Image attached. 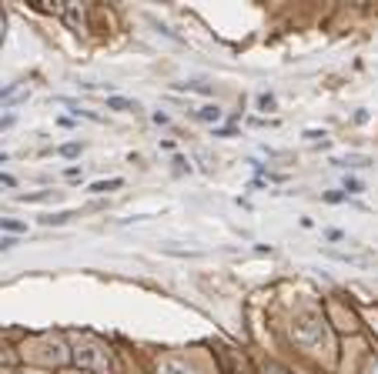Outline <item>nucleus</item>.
Here are the masks:
<instances>
[{
  "instance_id": "obj_5",
  "label": "nucleus",
  "mask_w": 378,
  "mask_h": 374,
  "mask_svg": "<svg viewBox=\"0 0 378 374\" xmlns=\"http://www.w3.org/2000/svg\"><path fill=\"white\" fill-rule=\"evenodd\" d=\"M54 197V194H50V190H40V194H20V204H40V200H50Z\"/></svg>"
},
{
  "instance_id": "obj_9",
  "label": "nucleus",
  "mask_w": 378,
  "mask_h": 374,
  "mask_svg": "<svg viewBox=\"0 0 378 374\" xmlns=\"http://www.w3.org/2000/svg\"><path fill=\"white\" fill-rule=\"evenodd\" d=\"M258 107H261V110H271V107H275V97H271V94H261V97H258Z\"/></svg>"
},
{
  "instance_id": "obj_6",
  "label": "nucleus",
  "mask_w": 378,
  "mask_h": 374,
  "mask_svg": "<svg viewBox=\"0 0 378 374\" xmlns=\"http://www.w3.org/2000/svg\"><path fill=\"white\" fill-rule=\"evenodd\" d=\"M74 217V214H70V210H60V214H47V217H40L44 220V224H50V227H54V224H67V220Z\"/></svg>"
},
{
  "instance_id": "obj_11",
  "label": "nucleus",
  "mask_w": 378,
  "mask_h": 374,
  "mask_svg": "<svg viewBox=\"0 0 378 374\" xmlns=\"http://www.w3.org/2000/svg\"><path fill=\"white\" fill-rule=\"evenodd\" d=\"M0 184H3V187H13V184H17V181H13L10 174H0Z\"/></svg>"
},
{
  "instance_id": "obj_4",
  "label": "nucleus",
  "mask_w": 378,
  "mask_h": 374,
  "mask_svg": "<svg viewBox=\"0 0 378 374\" xmlns=\"http://www.w3.org/2000/svg\"><path fill=\"white\" fill-rule=\"evenodd\" d=\"M107 107L111 110H137L134 100H124V97H107Z\"/></svg>"
},
{
  "instance_id": "obj_2",
  "label": "nucleus",
  "mask_w": 378,
  "mask_h": 374,
  "mask_svg": "<svg viewBox=\"0 0 378 374\" xmlns=\"http://www.w3.org/2000/svg\"><path fill=\"white\" fill-rule=\"evenodd\" d=\"M124 181L121 177H111V181H97V184H90V194H107V190H114V187H121Z\"/></svg>"
},
{
  "instance_id": "obj_8",
  "label": "nucleus",
  "mask_w": 378,
  "mask_h": 374,
  "mask_svg": "<svg viewBox=\"0 0 378 374\" xmlns=\"http://www.w3.org/2000/svg\"><path fill=\"white\" fill-rule=\"evenodd\" d=\"M60 154H64V157H77L80 154V144H64V147H60Z\"/></svg>"
},
{
  "instance_id": "obj_1",
  "label": "nucleus",
  "mask_w": 378,
  "mask_h": 374,
  "mask_svg": "<svg viewBox=\"0 0 378 374\" xmlns=\"http://www.w3.org/2000/svg\"><path fill=\"white\" fill-rule=\"evenodd\" d=\"M198 121H208V124H214V121H221V107H214V104H208V107H201L198 114H194Z\"/></svg>"
},
{
  "instance_id": "obj_7",
  "label": "nucleus",
  "mask_w": 378,
  "mask_h": 374,
  "mask_svg": "<svg viewBox=\"0 0 378 374\" xmlns=\"http://www.w3.org/2000/svg\"><path fill=\"white\" fill-rule=\"evenodd\" d=\"M345 190H348V194H362L365 187H362V181H355V177H348V181H345Z\"/></svg>"
},
{
  "instance_id": "obj_3",
  "label": "nucleus",
  "mask_w": 378,
  "mask_h": 374,
  "mask_svg": "<svg viewBox=\"0 0 378 374\" xmlns=\"http://www.w3.org/2000/svg\"><path fill=\"white\" fill-rule=\"evenodd\" d=\"M0 231H10V234H23L27 224L23 220H10V217H0Z\"/></svg>"
},
{
  "instance_id": "obj_10",
  "label": "nucleus",
  "mask_w": 378,
  "mask_h": 374,
  "mask_svg": "<svg viewBox=\"0 0 378 374\" xmlns=\"http://www.w3.org/2000/svg\"><path fill=\"white\" fill-rule=\"evenodd\" d=\"M13 244H17V241H13V237H0V251H10Z\"/></svg>"
}]
</instances>
